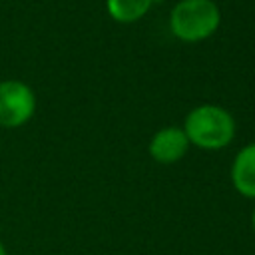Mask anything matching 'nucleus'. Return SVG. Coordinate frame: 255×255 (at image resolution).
<instances>
[{"mask_svg": "<svg viewBox=\"0 0 255 255\" xmlns=\"http://www.w3.org/2000/svg\"><path fill=\"white\" fill-rule=\"evenodd\" d=\"M181 129L185 131L189 145L203 151H217L233 141L237 126L227 108L219 104H199L187 112Z\"/></svg>", "mask_w": 255, "mask_h": 255, "instance_id": "f257e3e1", "label": "nucleus"}, {"mask_svg": "<svg viewBox=\"0 0 255 255\" xmlns=\"http://www.w3.org/2000/svg\"><path fill=\"white\" fill-rule=\"evenodd\" d=\"M167 26L179 42H205L219 30L221 10L215 0H179L169 10Z\"/></svg>", "mask_w": 255, "mask_h": 255, "instance_id": "f03ea898", "label": "nucleus"}, {"mask_svg": "<svg viewBox=\"0 0 255 255\" xmlns=\"http://www.w3.org/2000/svg\"><path fill=\"white\" fill-rule=\"evenodd\" d=\"M38 108L36 92L22 80L0 82V128H22L26 126Z\"/></svg>", "mask_w": 255, "mask_h": 255, "instance_id": "7ed1b4c3", "label": "nucleus"}, {"mask_svg": "<svg viewBox=\"0 0 255 255\" xmlns=\"http://www.w3.org/2000/svg\"><path fill=\"white\" fill-rule=\"evenodd\" d=\"M189 147V139L181 126H165L151 135L147 143V153L153 161L161 165H171L183 159Z\"/></svg>", "mask_w": 255, "mask_h": 255, "instance_id": "20e7f679", "label": "nucleus"}, {"mask_svg": "<svg viewBox=\"0 0 255 255\" xmlns=\"http://www.w3.org/2000/svg\"><path fill=\"white\" fill-rule=\"evenodd\" d=\"M229 177L233 189L241 197L255 199V141L243 145L235 153L231 161Z\"/></svg>", "mask_w": 255, "mask_h": 255, "instance_id": "39448f33", "label": "nucleus"}, {"mask_svg": "<svg viewBox=\"0 0 255 255\" xmlns=\"http://www.w3.org/2000/svg\"><path fill=\"white\" fill-rule=\"evenodd\" d=\"M151 6L153 0H106V12L118 24H133L141 20Z\"/></svg>", "mask_w": 255, "mask_h": 255, "instance_id": "423d86ee", "label": "nucleus"}, {"mask_svg": "<svg viewBox=\"0 0 255 255\" xmlns=\"http://www.w3.org/2000/svg\"><path fill=\"white\" fill-rule=\"evenodd\" d=\"M251 227H253V231H255V205H253V209H251Z\"/></svg>", "mask_w": 255, "mask_h": 255, "instance_id": "0eeeda50", "label": "nucleus"}, {"mask_svg": "<svg viewBox=\"0 0 255 255\" xmlns=\"http://www.w3.org/2000/svg\"><path fill=\"white\" fill-rule=\"evenodd\" d=\"M0 255H8V251H6L4 243H2V239H0Z\"/></svg>", "mask_w": 255, "mask_h": 255, "instance_id": "6e6552de", "label": "nucleus"}]
</instances>
